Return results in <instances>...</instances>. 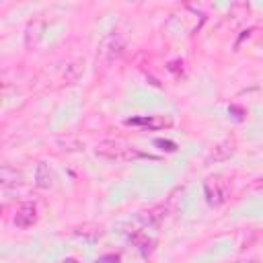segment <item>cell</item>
<instances>
[{
    "label": "cell",
    "mask_w": 263,
    "mask_h": 263,
    "mask_svg": "<svg viewBox=\"0 0 263 263\" xmlns=\"http://www.w3.org/2000/svg\"><path fill=\"white\" fill-rule=\"evenodd\" d=\"M37 222V208L35 203H21L14 214V226L16 228H29Z\"/></svg>",
    "instance_id": "cell-4"
},
{
    "label": "cell",
    "mask_w": 263,
    "mask_h": 263,
    "mask_svg": "<svg viewBox=\"0 0 263 263\" xmlns=\"http://www.w3.org/2000/svg\"><path fill=\"white\" fill-rule=\"evenodd\" d=\"M35 183H37V187H41V189H49V187L53 185V173H51V168H49L45 162H39V164H37Z\"/></svg>",
    "instance_id": "cell-6"
},
{
    "label": "cell",
    "mask_w": 263,
    "mask_h": 263,
    "mask_svg": "<svg viewBox=\"0 0 263 263\" xmlns=\"http://www.w3.org/2000/svg\"><path fill=\"white\" fill-rule=\"evenodd\" d=\"M154 144H156V146H162L164 150H175V148H177V146H175L173 142H168V140H156Z\"/></svg>",
    "instance_id": "cell-11"
},
{
    "label": "cell",
    "mask_w": 263,
    "mask_h": 263,
    "mask_svg": "<svg viewBox=\"0 0 263 263\" xmlns=\"http://www.w3.org/2000/svg\"><path fill=\"white\" fill-rule=\"evenodd\" d=\"M162 212H164V208H154V210H150V212H144L142 218H144L146 222H158V220L164 216Z\"/></svg>",
    "instance_id": "cell-10"
},
{
    "label": "cell",
    "mask_w": 263,
    "mask_h": 263,
    "mask_svg": "<svg viewBox=\"0 0 263 263\" xmlns=\"http://www.w3.org/2000/svg\"><path fill=\"white\" fill-rule=\"evenodd\" d=\"M123 49H125V39L119 33H111L101 41L99 55H101L103 62H113L123 53Z\"/></svg>",
    "instance_id": "cell-3"
},
{
    "label": "cell",
    "mask_w": 263,
    "mask_h": 263,
    "mask_svg": "<svg viewBox=\"0 0 263 263\" xmlns=\"http://www.w3.org/2000/svg\"><path fill=\"white\" fill-rule=\"evenodd\" d=\"M127 125H144V127H152V129H160V127H168L173 121L168 117H158V115H148V117H134L125 121Z\"/></svg>",
    "instance_id": "cell-5"
},
{
    "label": "cell",
    "mask_w": 263,
    "mask_h": 263,
    "mask_svg": "<svg viewBox=\"0 0 263 263\" xmlns=\"http://www.w3.org/2000/svg\"><path fill=\"white\" fill-rule=\"evenodd\" d=\"M95 152H97V156H103V158H109V160H134V158H142L144 156L136 148H129L123 142H115V140L101 142Z\"/></svg>",
    "instance_id": "cell-1"
},
{
    "label": "cell",
    "mask_w": 263,
    "mask_h": 263,
    "mask_svg": "<svg viewBox=\"0 0 263 263\" xmlns=\"http://www.w3.org/2000/svg\"><path fill=\"white\" fill-rule=\"evenodd\" d=\"M203 191H205V197H208L210 205H220L230 195V183L224 177H210L203 183Z\"/></svg>",
    "instance_id": "cell-2"
},
{
    "label": "cell",
    "mask_w": 263,
    "mask_h": 263,
    "mask_svg": "<svg viewBox=\"0 0 263 263\" xmlns=\"http://www.w3.org/2000/svg\"><path fill=\"white\" fill-rule=\"evenodd\" d=\"M232 152H234V142H222V144H218V146L212 150L210 160H214V162L224 160V158L232 156Z\"/></svg>",
    "instance_id": "cell-8"
},
{
    "label": "cell",
    "mask_w": 263,
    "mask_h": 263,
    "mask_svg": "<svg viewBox=\"0 0 263 263\" xmlns=\"http://www.w3.org/2000/svg\"><path fill=\"white\" fill-rule=\"evenodd\" d=\"M0 181H2L4 187H8V185H16V183H21V173H18L16 168L4 164L2 171H0Z\"/></svg>",
    "instance_id": "cell-9"
},
{
    "label": "cell",
    "mask_w": 263,
    "mask_h": 263,
    "mask_svg": "<svg viewBox=\"0 0 263 263\" xmlns=\"http://www.w3.org/2000/svg\"><path fill=\"white\" fill-rule=\"evenodd\" d=\"M129 238H132V242L142 251V255H148V253L152 251V240H150L148 234H144L142 230H134V232L129 234Z\"/></svg>",
    "instance_id": "cell-7"
},
{
    "label": "cell",
    "mask_w": 263,
    "mask_h": 263,
    "mask_svg": "<svg viewBox=\"0 0 263 263\" xmlns=\"http://www.w3.org/2000/svg\"><path fill=\"white\" fill-rule=\"evenodd\" d=\"M234 263H259L257 259H240V261H234Z\"/></svg>",
    "instance_id": "cell-13"
},
{
    "label": "cell",
    "mask_w": 263,
    "mask_h": 263,
    "mask_svg": "<svg viewBox=\"0 0 263 263\" xmlns=\"http://www.w3.org/2000/svg\"><path fill=\"white\" fill-rule=\"evenodd\" d=\"M97 263H119V257L117 255H107V257L97 259Z\"/></svg>",
    "instance_id": "cell-12"
}]
</instances>
